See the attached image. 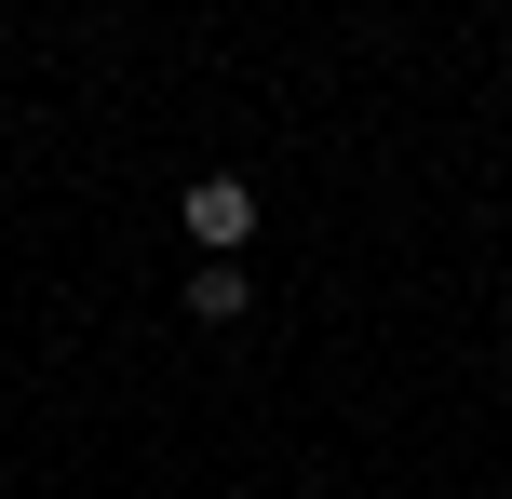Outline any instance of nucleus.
<instances>
[{
  "label": "nucleus",
  "mask_w": 512,
  "mask_h": 499,
  "mask_svg": "<svg viewBox=\"0 0 512 499\" xmlns=\"http://www.w3.org/2000/svg\"><path fill=\"white\" fill-rule=\"evenodd\" d=\"M189 243H203V257H230V243H256V189L243 176H189Z\"/></svg>",
  "instance_id": "nucleus-1"
},
{
  "label": "nucleus",
  "mask_w": 512,
  "mask_h": 499,
  "mask_svg": "<svg viewBox=\"0 0 512 499\" xmlns=\"http://www.w3.org/2000/svg\"><path fill=\"white\" fill-rule=\"evenodd\" d=\"M243 297H256V284H243L230 257H203V270H189V324H243Z\"/></svg>",
  "instance_id": "nucleus-2"
}]
</instances>
